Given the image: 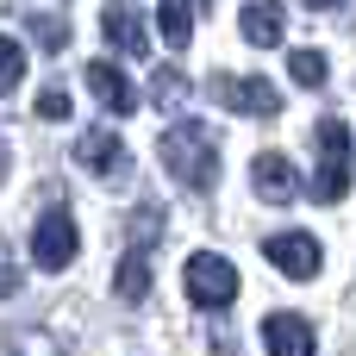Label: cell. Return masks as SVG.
Wrapping results in <instances>:
<instances>
[{
    "label": "cell",
    "instance_id": "obj_8",
    "mask_svg": "<svg viewBox=\"0 0 356 356\" xmlns=\"http://www.w3.org/2000/svg\"><path fill=\"white\" fill-rule=\"evenodd\" d=\"M250 188H257V200L288 207V200H300V169H294L282 150H263V156L250 163Z\"/></svg>",
    "mask_w": 356,
    "mask_h": 356
},
{
    "label": "cell",
    "instance_id": "obj_16",
    "mask_svg": "<svg viewBox=\"0 0 356 356\" xmlns=\"http://www.w3.org/2000/svg\"><path fill=\"white\" fill-rule=\"evenodd\" d=\"M288 75H294L300 88H325V75H332V69H325V56H319V50H294V56H288Z\"/></svg>",
    "mask_w": 356,
    "mask_h": 356
},
{
    "label": "cell",
    "instance_id": "obj_10",
    "mask_svg": "<svg viewBox=\"0 0 356 356\" xmlns=\"http://www.w3.org/2000/svg\"><path fill=\"white\" fill-rule=\"evenodd\" d=\"M100 31H106V44H113L119 56H144V50H150V31H144V19H138L131 6H106V13H100Z\"/></svg>",
    "mask_w": 356,
    "mask_h": 356
},
{
    "label": "cell",
    "instance_id": "obj_6",
    "mask_svg": "<svg viewBox=\"0 0 356 356\" xmlns=\"http://www.w3.org/2000/svg\"><path fill=\"white\" fill-rule=\"evenodd\" d=\"M213 100L225 113H250V119H275L282 113V94L263 81V75H219L213 81Z\"/></svg>",
    "mask_w": 356,
    "mask_h": 356
},
{
    "label": "cell",
    "instance_id": "obj_18",
    "mask_svg": "<svg viewBox=\"0 0 356 356\" xmlns=\"http://www.w3.org/2000/svg\"><path fill=\"white\" fill-rule=\"evenodd\" d=\"M19 75H25V50L0 31V94H13V88H19Z\"/></svg>",
    "mask_w": 356,
    "mask_h": 356
},
{
    "label": "cell",
    "instance_id": "obj_9",
    "mask_svg": "<svg viewBox=\"0 0 356 356\" xmlns=\"http://www.w3.org/2000/svg\"><path fill=\"white\" fill-rule=\"evenodd\" d=\"M263 350L269 356H313L319 338H313L307 313H269V319H263Z\"/></svg>",
    "mask_w": 356,
    "mask_h": 356
},
{
    "label": "cell",
    "instance_id": "obj_5",
    "mask_svg": "<svg viewBox=\"0 0 356 356\" xmlns=\"http://www.w3.org/2000/svg\"><path fill=\"white\" fill-rule=\"evenodd\" d=\"M75 163H81L88 175H100V181L131 175V150H125V138H119L113 125H88V131L75 138Z\"/></svg>",
    "mask_w": 356,
    "mask_h": 356
},
{
    "label": "cell",
    "instance_id": "obj_1",
    "mask_svg": "<svg viewBox=\"0 0 356 356\" xmlns=\"http://www.w3.org/2000/svg\"><path fill=\"white\" fill-rule=\"evenodd\" d=\"M163 163H169V175H175L181 188L213 194V181H219V131L200 125V119L169 125V131H163Z\"/></svg>",
    "mask_w": 356,
    "mask_h": 356
},
{
    "label": "cell",
    "instance_id": "obj_14",
    "mask_svg": "<svg viewBox=\"0 0 356 356\" xmlns=\"http://www.w3.org/2000/svg\"><path fill=\"white\" fill-rule=\"evenodd\" d=\"M150 100H156V113H181V100H188V75L181 69H156V88H150Z\"/></svg>",
    "mask_w": 356,
    "mask_h": 356
},
{
    "label": "cell",
    "instance_id": "obj_13",
    "mask_svg": "<svg viewBox=\"0 0 356 356\" xmlns=\"http://www.w3.org/2000/svg\"><path fill=\"white\" fill-rule=\"evenodd\" d=\"M113 294H119L125 307H138V300L150 294V257H144V250H125V257H119V282H113Z\"/></svg>",
    "mask_w": 356,
    "mask_h": 356
},
{
    "label": "cell",
    "instance_id": "obj_12",
    "mask_svg": "<svg viewBox=\"0 0 356 356\" xmlns=\"http://www.w3.org/2000/svg\"><path fill=\"white\" fill-rule=\"evenodd\" d=\"M238 25H244V38H250L257 50H269V44H282V31H288V13H282V0H244Z\"/></svg>",
    "mask_w": 356,
    "mask_h": 356
},
{
    "label": "cell",
    "instance_id": "obj_2",
    "mask_svg": "<svg viewBox=\"0 0 356 356\" xmlns=\"http://www.w3.org/2000/svg\"><path fill=\"white\" fill-rule=\"evenodd\" d=\"M313 144H319V175H313L307 194H313L319 207H338V200L350 194V125L325 113V119L313 125Z\"/></svg>",
    "mask_w": 356,
    "mask_h": 356
},
{
    "label": "cell",
    "instance_id": "obj_20",
    "mask_svg": "<svg viewBox=\"0 0 356 356\" xmlns=\"http://www.w3.org/2000/svg\"><path fill=\"white\" fill-rule=\"evenodd\" d=\"M38 113H44V119H69V94H63V88H44V94H38Z\"/></svg>",
    "mask_w": 356,
    "mask_h": 356
},
{
    "label": "cell",
    "instance_id": "obj_21",
    "mask_svg": "<svg viewBox=\"0 0 356 356\" xmlns=\"http://www.w3.org/2000/svg\"><path fill=\"white\" fill-rule=\"evenodd\" d=\"M13 356H56L44 338H25V332H13Z\"/></svg>",
    "mask_w": 356,
    "mask_h": 356
},
{
    "label": "cell",
    "instance_id": "obj_17",
    "mask_svg": "<svg viewBox=\"0 0 356 356\" xmlns=\"http://www.w3.org/2000/svg\"><path fill=\"white\" fill-rule=\"evenodd\" d=\"M31 25V38L44 44V50H69V25L56 19V13H38V19H25Z\"/></svg>",
    "mask_w": 356,
    "mask_h": 356
},
{
    "label": "cell",
    "instance_id": "obj_19",
    "mask_svg": "<svg viewBox=\"0 0 356 356\" xmlns=\"http://www.w3.org/2000/svg\"><path fill=\"white\" fill-rule=\"evenodd\" d=\"M6 294H19V263H13V244L0 238V300Z\"/></svg>",
    "mask_w": 356,
    "mask_h": 356
},
{
    "label": "cell",
    "instance_id": "obj_22",
    "mask_svg": "<svg viewBox=\"0 0 356 356\" xmlns=\"http://www.w3.org/2000/svg\"><path fill=\"white\" fill-rule=\"evenodd\" d=\"M307 6H319V13H325V6H344V0H307Z\"/></svg>",
    "mask_w": 356,
    "mask_h": 356
},
{
    "label": "cell",
    "instance_id": "obj_11",
    "mask_svg": "<svg viewBox=\"0 0 356 356\" xmlns=\"http://www.w3.org/2000/svg\"><path fill=\"white\" fill-rule=\"evenodd\" d=\"M88 88H94V100H100L106 113H119V119L138 106V94H131V81H125L119 63H88Z\"/></svg>",
    "mask_w": 356,
    "mask_h": 356
},
{
    "label": "cell",
    "instance_id": "obj_3",
    "mask_svg": "<svg viewBox=\"0 0 356 356\" xmlns=\"http://www.w3.org/2000/svg\"><path fill=\"white\" fill-rule=\"evenodd\" d=\"M188 300L207 307V313L232 307V300H238V269H232V257H219V250H194V257H188Z\"/></svg>",
    "mask_w": 356,
    "mask_h": 356
},
{
    "label": "cell",
    "instance_id": "obj_7",
    "mask_svg": "<svg viewBox=\"0 0 356 356\" xmlns=\"http://www.w3.org/2000/svg\"><path fill=\"white\" fill-rule=\"evenodd\" d=\"M263 257H269L288 282H313V275H319V238H307V232H275V238H263Z\"/></svg>",
    "mask_w": 356,
    "mask_h": 356
},
{
    "label": "cell",
    "instance_id": "obj_15",
    "mask_svg": "<svg viewBox=\"0 0 356 356\" xmlns=\"http://www.w3.org/2000/svg\"><path fill=\"white\" fill-rule=\"evenodd\" d=\"M156 25H163V38L181 50L188 38H194V6L188 0H163V13H156Z\"/></svg>",
    "mask_w": 356,
    "mask_h": 356
},
{
    "label": "cell",
    "instance_id": "obj_4",
    "mask_svg": "<svg viewBox=\"0 0 356 356\" xmlns=\"http://www.w3.org/2000/svg\"><path fill=\"white\" fill-rule=\"evenodd\" d=\"M75 250H81V232H75V219H69L63 207H50V213L31 225V263L56 275V269H69V263H75Z\"/></svg>",
    "mask_w": 356,
    "mask_h": 356
}]
</instances>
